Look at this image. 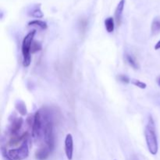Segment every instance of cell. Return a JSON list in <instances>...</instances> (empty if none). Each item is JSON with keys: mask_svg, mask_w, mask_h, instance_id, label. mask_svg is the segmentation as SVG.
Segmentation results:
<instances>
[{"mask_svg": "<svg viewBox=\"0 0 160 160\" xmlns=\"http://www.w3.org/2000/svg\"><path fill=\"white\" fill-rule=\"evenodd\" d=\"M15 108H16V109L17 110V112H18L21 116L27 115L28 109H27L26 104H25L24 102H23L22 100L19 99L16 102Z\"/></svg>", "mask_w": 160, "mask_h": 160, "instance_id": "obj_11", "label": "cell"}, {"mask_svg": "<svg viewBox=\"0 0 160 160\" xmlns=\"http://www.w3.org/2000/svg\"><path fill=\"white\" fill-rule=\"evenodd\" d=\"M52 150L46 145L41 146L35 152V158L38 160H46L51 155Z\"/></svg>", "mask_w": 160, "mask_h": 160, "instance_id": "obj_8", "label": "cell"}, {"mask_svg": "<svg viewBox=\"0 0 160 160\" xmlns=\"http://www.w3.org/2000/svg\"><path fill=\"white\" fill-rule=\"evenodd\" d=\"M117 79H118L119 81L123 83V84H128V83L131 82V80H130V78H128L127 75L124 74H120L117 76Z\"/></svg>", "mask_w": 160, "mask_h": 160, "instance_id": "obj_19", "label": "cell"}, {"mask_svg": "<svg viewBox=\"0 0 160 160\" xmlns=\"http://www.w3.org/2000/svg\"><path fill=\"white\" fill-rule=\"evenodd\" d=\"M23 120L21 117H17L12 119L11 120L10 125L9 128V137H13V136H17L19 134L20 129H21L22 126H23Z\"/></svg>", "mask_w": 160, "mask_h": 160, "instance_id": "obj_5", "label": "cell"}, {"mask_svg": "<svg viewBox=\"0 0 160 160\" xmlns=\"http://www.w3.org/2000/svg\"><path fill=\"white\" fill-rule=\"evenodd\" d=\"M28 26L29 27H38L40 29L42 30H45L48 28V25H47V23L45 21H42V20H31L28 23Z\"/></svg>", "mask_w": 160, "mask_h": 160, "instance_id": "obj_15", "label": "cell"}, {"mask_svg": "<svg viewBox=\"0 0 160 160\" xmlns=\"http://www.w3.org/2000/svg\"><path fill=\"white\" fill-rule=\"evenodd\" d=\"M152 34H156L160 32V17H156L153 19L151 26Z\"/></svg>", "mask_w": 160, "mask_h": 160, "instance_id": "obj_14", "label": "cell"}, {"mask_svg": "<svg viewBox=\"0 0 160 160\" xmlns=\"http://www.w3.org/2000/svg\"><path fill=\"white\" fill-rule=\"evenodd\" d=\"M1 152H2V158L4 160H13L12 158L9 156V152L8 151L6 150V148L5 147H2V149H1Z\"/></svg>", "mask_w": 160, "mask_h": 160, "instance_id": "obj_20", "label": "cell"}, {"mask_svg": "<svg viewBox=\"0 0 160 160\" xmlns=\"http://www.w3.org/2000/svg\"><path fill=\"white\" fill-rule=\"evenodd\" d=\"M36 34L35 30L30 31L23 39L22 42V54H23V67H29L31 62V45L34 42V37Z\"/></svg>", "mask_w": 160, "mask_h": 160, "instance_id": "obj_2", "label": "cell"}, {"mask_svg": "<svg viewBox=\"0 0 160 160\" xmlns=\"http://www.w3.org/2000/svg\"><path fill=\"white\" fill-rule=\"evenodd\" d=\"M156 130L155 121L153 120L152 117L150 116L148 119L146 126H145V137L148 151L153 156L157 154L158 150H159V144H158Z\"/></svg>", "mask_w": 160, "mask_h": 160, "instance_id": "obj_1", "label": "cell"}, {"mask_svg": "<svg viewBox=\"0 0 160 160\" xmlns=\"http://www.w3.org/2000/svg\"><path fill=\"white\" fill-rule=\"evenodd\" d=\"M157 83H158V84H159V86L160 87V77L157 79Z\"/></svg>", "mask_w": 160, "mask_h": 160, "instance_id": "obj_22", "label": "cell"}, {"mask_svg": "<svg viewBox=\"0 0 160 160\" xmlns=\"http://www.w3.org/2000/svg\"><path fill=\"white\" fill-rule=\"evenodd\" d=\"M131 84H134V86L136 87L139 88H142V89H145L147 87V84L145 83L142 82V81H139V80H136V79H132L131 81Z\"/></svg>", "mask_w": 160, "mask_h": 160, "instance_id": "obj_18", "label": "cell"}, {"mask_svg": "<svg viewBox=\"0 0 160 160\" xmlns=\"http://www.w3.org/2000/svg\"><path fill=\"white\" fill-rule=\"evenodd\" d=\"M28 137H29L28 132H24L22 134H18L17 136L11 137L8 142V146H16L19 144H22L24 141L28 140Z\"/></svg>", "mask_w": 160, "mask_h": 160, "instance_id": "obj_9", "label": "cell"}, {"mask_svg": "<svg viewBox=\"0 0 160 160\" xmlns=\"http://www.w3.org/2000/svg\"><path fill=\"white\" fill-rule=\"evenodd\" d=\"M42 48V44H41L40 42H33L32 45H31V54H34V53L41 51Z\"/></svg>", "mask_w": 160, "mask_h": 160, "instance_id": "obj_16", "label": "cell"}, {"mask_svg": "<svg viewBox=\"0 0 160 160\" xmlns=\"http://www.w3.org/2000/svg\"><path fill=\"white\" fill-rule=\"evenodd\" d=\"M125 2L126 0H120L117 5L115 10V14H114V19H115L116 24L120 27L122 23V19H123V12L124 9Z\"/></svg>", "mask_w": 160, "mask_h": 160, "instance_id": "obj_7", "label": "cell"}, {"mask_svg": "<svg viewBox=\"0 0 160 160\" xmlns=\"http://www.w3.org/2000/svg\"><path fill=\"white\" fill-rule=\"evenodd\" d=\"M9 156L13 160H23L29 156V148H28V140L24 141L20 147L12 148L8 151Z\"/></svg>", "mask_w": 160, "mask_h": 160, "instance_id": "obj_3", "label": "cell"}, {"mask_svg": "<svg viewBox=\"0 0 160 160\" xmlns=\"http://www.w3.org/2000/svg\"><path fill=\"white\" fill-rule=\"evenodd\" d=\"M28 14L30 17H35V18H42L44 16L43 12H42V9H41V4H34L31 6L28 10Z\"/></svg>", "mask_w": 160, "mask_h": 160, "instance_id": "obj_10", "label": "cell"}, {"mask_svg": "<svg viewBox=\"0 0 160 160\" xmlns=\"http://www.w3.org/2000/svg\"><path fill=\"white\" fill-rule=\"evenodd\" d=\"M155 49L156 50L160 49V40L157 42V43H156V45H155Z\"/></svg>", "mask_w": 160, "mask_h": 160, "instance_id": "obj_21", "label": "cell"}, {"mask_svg": "<svg viewBox=\"0 0 160 160\" xmlns=\"http://www.w3.org/2000/svg\"><path fill=\"white\" fill-rule=\"evenodd\" d=\"M32 137L35 140H40L42 138V120L40 111L38 110L34 116L32 127Z\"/></svg>", "mask_w": 160, "mask_h": 160, "instance_id": "obj_4", "label": "cell"}, {"mask_svg": "<svg viewBox=\"0 0 160 160\" xmlns=\"http://www.w3.org/2000/svg\"><path fill=\"white\" fill-rule=\"evenodd\" d=\"M125 60L126 62L129 64V66H131L133 69L134 70H138L139 68L138 62H137V60L135 59V58L131 54H128V53H126L125 54Z\"/></svg>", "mask_w": 160, "mask_h": 160, "instance_id": "obj_12", "label": "cell"}, {"mask_svg": "<svg viewBox=\"0 0 160 160\" xmlns=\"http://www.w3.org/2000/svg\"><path fill=\"white\" fill-rule=\"evenodd\" d=\"M65 153L68 160H72L73 154V139L71 134H67L65 138Z\"/></svg>", "mask_w": 160, "mask_h": 160, "instance_id": "obj_6", "label": "cell"}, {"mask_svg": "<svg viewBox=\"0 0 160 160\" xmlns=\"http://www.w3.org/2000/svg\"><path fill=\"white\" fill-rule=\"evenodd\" d=\"M105 27L107 32H113L115 28V19L113 17H108L105 20Z\"/></svg>", "mask_w": 160, "mask_h": 160, "instance_id": "obj_13", "label": "cell"}, {"mask_svg": "<svg viewBox=\"0 0 160 160\" xmlns=\"http://www.w3.org/2000/svg\"><path fill=\"white\" fill-rule=\"evenodd\" d=\"M78 26H79V30L81 33H84L86 31L88 27V20L85 18H82L80 20L79 23H78Z\"/></svg>", "mask_w": 160, "mask_h": 160, "instance_id": "obj_17", "label": "cell"}]
</instances>
